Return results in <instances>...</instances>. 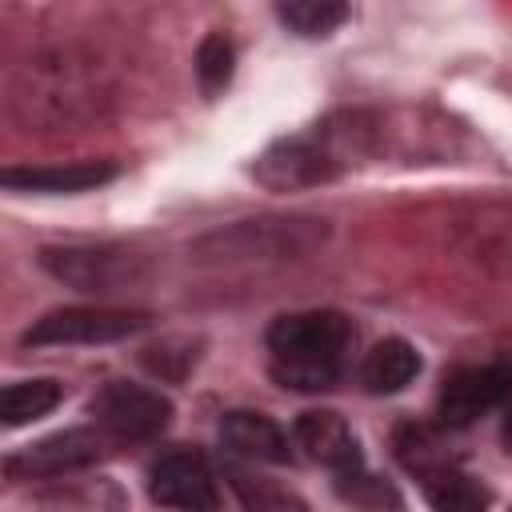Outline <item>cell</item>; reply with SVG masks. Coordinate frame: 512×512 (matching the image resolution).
I'll use <instances>...</instances> for the list:
<instances>
[{
  "label": "cell",
  "instance_id": "52a82bcc",
  "mask_svg": "<svg viewBox=\"0 0 512 512\" xmlns=\"http://www.w3.org/2000/svg\"><path fill=\"white\" fill-rule=\"evenodd\" d=\"M148 492L156 504L180 508V512H216L220 508L216 476H212L208 460L192 448L164 452L148 472Z\"/></svg>",
  "mask_w": 512,
  "mask_h": 512
},
{
  "label": "cell",
  "instance_id": "277c9868",
  "mask_svg": "<svg viewBox=\"0 0 512 512\" xmlns=\"http://www.w3.org/2000/svg\"><path fill=\"white\" fill-rule=\"evenodd\" d=\"M92 416L96 428L104 436H112L116 444H132V440H152L168 428L172 404L168 396H160L156 388L144 384H128V380H112L92 396Z\"/></svg>",
  "mask_w": 512,
  "mask_h": 512
},
{
  "label": "cell",
  "instance_id": "3957f363",
  "mask_svg": "<svg viewBox=\"0 0 512 512\" xmlns=\"http://www.w3.org/2000/svg\"><path fill=\"white\" fill-rule=\"evenodd\" d=\"M324 220L308 216H288V220H244L228 232L208 236L200 248L216 252L220 260H292L312 252L324 240Z\"/></svg>",
  "mask_w": 512,
  "mask_h": 512
},
{
  "label": "cell",
  "instance_id": "7c38bea8",
  "mask_svg": "<svg viewBox=\"0 0 512 512\" xmlns=\"http://www.w3.org/2000/svg\"><path fill=\"white\" fill-rule=\"evenodd\" d=\"M220 444L232 456L252 460V464H288L292 460L288 432L260 412H228L220 420Z\"/></svg>",
  "mask_w": 512,
  "mask_h": 512
},
{
  "label": "cell",
  "instance_id": "2e32d148",
  "mask_svg": "<svg viewBox=\"0 0 512 512\" xmlns=\"http://www.w3.org/2000/svg\"><path fill=\"white\" fill-rule=\"evenodd\" d=\"M420 484H424L432 512H488V492L460 464L440 468V472L424 476Z\"/></svg>",
  "mask_w": 512,
  "mask_h": 512
},
{
  "label": "cell",
  "instance_id": "e0dca14e",
  "mask_svg": "<svg viewBox=\"0 0 512 512\" xmlns=\"http://www.w3.org/2000/svg\"><path fill=\"white\" fill-rule=\"evenodd\" d=\"M60 404V384L56 380H16L0 396V416L8 428H20L28 420L48 416Z\"/></svg>",
  "mask_w": 512,
  "mask_h": 512
},
{
  "label": "cell",
  "instance_id": "6da1fadb",
  "mask_svg": "<svg viewBox=\"0 0 512 512\" xmlns=\"http://www.w3.org/2000/svg\"><path fill=\"white\" fill-rule=\"evenodd\" d=\"M108 84L100 64L80 48H52L16 76L8 108L28 128H72L100 112Z\"/></svg>",
  "mask_w": 512,
  "mask_h": 512
},
{
  "label": "cell",
  "instance_id": "30bf717a",
  "mask_svg": "<svg viewBox=\"0 0 512 512\" xmlns=\"http://www.w3.org/2000/svg\"><path fill=\"white\" fill-rule=\"evenodd\" d=\"M256 180L284 192V188H304V184H320L328 176H336V160L328 156L324 140L312 132V136H288V140H276L260 160H256Z\"/></svg>",
  "mask_w": 512,
  "mask_h": 512
},
{
  "label": "cell",
  "instance_id": "8fae6325",
  "mask_svg": "<svg viewBox=\"0 0 512 512\" xmlns=\"http://www.w3.org/2000/svg\"><path fill=\"white\" fill-rule=\"evenodd\" d=\"M296 444L312 460H320L324 468H332L336 476H348V472H360L364 468L360 444H356L352 428L336 412H304L296 420Z\"/></svg>",
  "mask_w": 512,
  "mask_h": 512
},
{
  "label": "cell",
  "instance_id": "5b68a950",
  "mask_svg": "<svg viewBox=\"0 0 512 512\" xmlns=\"http://www.w3.org/2000/svg\"><path fill=\"white\" fill-rule=\"evenodd\" d=\"M148 320L152 316L140 308H56L24 332V344H112L140 332Z\"/></svg>",
  "mask_w": 512,
  "mask_h": 512
},
{
  "label": "cell",
  "instance_id": "7402d4cb",
  "mask_svg": "<svg viewBox=\"0 0 512 512\" xmlns=\"http://www.w3.org/2000/svg\"><path fill=\"white\" fill-rule=\"evenodd\" d=\"M500 412H504V440H508V452H512V388H508V396H504Z\"/></svg>",
  "mask_w": 512,
  "mask_h": 512
},
{
  "label": "cell",
  "instance_id": "ac0fdd59",
  "mask_svg": "<svg viewBox=\"0 0 512 512\" xmlns=\"http://www.w3.org/2000/svg\"><path fill=\"white\" fill-rule=\"evenodd\" d=\"M276 16L296 36H328L336 24L348 20V4H336V0H288V4L276 8Z\"/></svg>",
  "mask_w": 512,
  "mask_h": 512
},
{
  "label": "cell",
  "instance_id": "9a60e30c",
  "mask_svg": "<svg viewBox=\"0 0 512 512\" xmlns=\"http://www.w3.org/2000/svg\"><path fill=\"white\" fill-rule=\"evenodd\" d=\"M392 448H396V460H400L416 480H424V476H432V472L456 464V456L444 448L440 432H432L428 424H400L396 436H392Z\"/></svg>",
  "mask_w": 512,
  "mask_h": 512
},
{
  "label": "cell",
  "instance_id": "9c48e42d",
  "mask_svg": "<svg viewBox=\"0 0 512 512\" xmlns=\"http://www.w3.org/2000/svg\"><path fill=\"white\" fill-rule=\"evenodd\" d=\"M512 388V368L484 364V368H456L440 388V424L468 428L484 412L500 408Z\"/></svg>",
  "mask_w": 512,
  "mask_h": 512
},
{
  "label": "cell",
  "instance_id": "8992f818",
  "mask_svg": "<svg viewBox=\"0 0 512 512\" xmlns=\"http://www.w3.org/2000/svg\"><path fill=\"white\" fill-rule=\"evenodd\" d=\"M40 264L84 292H112V288H128L140 276V260L132 252L120 248H88V244H68V248H44Z\"/></svg>",
  "mask_w": 512,
  "mask_h": 512
},
{
  "label": "cell",
  "instance_id": "44dd1931",
  "mask_svg": "<svg viewBox=\"0 0 512 512\" xmlns=\"http://www.w3.org/2000/svg\"><path fill=\"white\" fill-rule=\"evenodd\" d=\"M196 76H200V88H204L208 96L228 84V76H232V44H228L220 32L204 36V44H200V52H196Z\"/></svg>",
  "mask_w": 512,
  "mask_h": 512
},
{
  "label": "cell",
  "instance_id": "7a4b0ae2",
  "mask_svg": "<svg viewBox=\"0 0 512 512\" xmlns=\"http://www.w3.org/2000/svg\"><path fill=\"white\" fill-rule=\"evenodd\" d=\"M352 320L332 308L292 312L268 328V368L292 392H328L352 352Z\"/></svg>",
  "mask_w": 512,
  "mask_h": 512
},
{
  "label": "cell",
  "instance_id": "d6986e66",
  "mask_svg": "<svg viewBox=\"0 0 512 512\" xmlns=\"http://www.w3.org/2000/svg\"><path fill=\"white\" fill-rule=\"evenodd\" d=\"M228 480H232V488H236V496L248 512H300V504L280 484H272L264 476H252L240 464H228Z\"/></svg>",
  "mask_w": 512,
  "mask_h": 512
},
{
  "label": "cell",
  "instance_id": "5bb4252c",
  "mask_svg": "<svg viewBox=\"0 0 512 512\" xmlns=\"http://www.w3.org/2000/svg\"><path fill=\"white\" fill-rule=\"evenodd\" d=\"M416 372H420V352H416L408 340L388 336V340H380V344L364 356V364H360V384H364L372 396H392V392L408 388V384L416 380Z\"/></svg>",
  "mask_w": 512,
  "mask_h": 512
},
{
  "label": "cell",
  "instance_id": "4fadbf2b",
  "mask_svg": "<svg viewBox=\"0 0 512 512\" xmlns=\"http://www.w3.org/2000/svg\"><path fill=\"white\" fill-rule=\"evenodd\" d=\"M116 176L108 160H80V164H52V168H4V184L16 192H88Z\"/></svg>",
  "mask_w": 512,
  "mask_h": 512
},
{
  "label": "cell",
  "instance_id": "ffe728a7",
  "mask_svg": "<svg viewBox=\"0 0 512 512\" xmlns=\"http://www.w3.org/2000/svg\"><path fill=\"white\" fill-rule=\"evenodd\" d=\"M336 488H340V496L352 500L360 512H392V508H400L396 488H392L388 480H380V476H368L364 468H360V472H348V476H336Z\"/></svg>",
  "mask_w": 512,
  "mask_h": 512
},
{
  "label": "cell",
  "instance_id": "ba28073f",
  "mask_svg": "<svg viewBox=\"0 0 512 512\" xmlns=\"http://www.w3.org/2000/svg\"><path fill=\"white\" fill-rule=\"evenodd\" d=\"M116 440L104 436L100 428H64L56 436H44L36 444H28L20 456L8 460L12 476H60V472H76L88 468L96 460L108 456Z\"/></svg>",
  "mask_w": 512,
  "mask_h": 512
}]
</instances>
